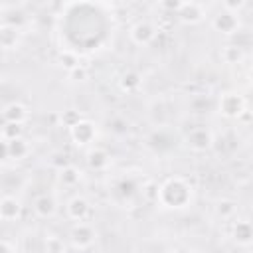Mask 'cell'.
I'll use <instances>...</instances> for the list:
<instances>
[{
  "mask_svg": "<svg viewBox=\"0 0 253 253\" xmlns=\"http://www.w3.org/2000/svg\"><path fill=\"white\" fill-rule=\"evenodd\" d=\"M192 198H194L192 186L184 178L176 176V178H168L158 186L156 204H160L166 210H184L192 204Z\"/></svg>",
  "mask_w": 253,
  "mask_h": 253,
  "instance_id": "obj_1",
  "label": "cell"
},
{
  "mask_svg": "<svg viewBox=\"0 0 253 253\" xmlns=\"http://www.w3.org/2000/svg\"><path fill=\"white\" fill-rule=\"evenodd\" d=\"M67 239H69V243H71L73 249L85 251V249H89L97 241V231H95V227L91 223L79 221V223H73V227L69 229Z\"/></svg>",
  "mask_w": 253,
  "mask_h": 253,
  "instance_id": "obj_2",
  "label": "cell"
},
{
  "mask_svg": "<svg viewBox=\"0 0 253 253\" xmlns=\"http://www.w3.org/2000/svg\"><path fill=\"white\" fill-rule=\"evenodd\" d=\"M184 142L192 152H206L213 146V134L206 126H194L186 132Z\"/></svg>",
  "mask_w": 253,
  "mask_h": 253,
  "instance_id": "obj_3",
  "label": "cell"
},
{
  "mask_svg": "<svg viewBox=\"0 0 253 253\" xmlns=\"http://www.w3.org/2000/svg\"><path fill=\"white\" fill-rule=\"evenodd\" d=\"M217 111L227 119H239L243 111H247V103L239 93H223L217 101Z\"/></svg>",
  "mask_w": 253,
  "mask_h": 253,
  "instance_id": "obj_4",
  "label": "cell"
},
{
  "mask_svg": "<svg viewBox=\"0 0 253 253\" xmlns=\"http://www.w3.org/2000/svg\"><path fill=\"white\" fill-rule=\"evenodd\" d=\"M65 215L71 221H75V223L87 221L89 215H91V204H89V200L85 196H81V194L71 196L67 200V204H65Z\"/></svg>",
  "mask_w": 253,
  "mask_h": 253,
  "instance_id": "obj_5",
  "label": "cell"
},
{
  "mask_svg": "<svg viewBox=\"0 0 253 253\" xmlns=\"http://www.w3.org/2000/svg\"><path fill=\"white\" fill-rule=\"evenodd\" d=\"M69 136L77 146H87L97 138V125L89 119H81L75 126L69 128Z\"/></svg>",
  "mask_w": 253,
  "mask_h": 253,
  "instance_id": "obj_6",
  "label": "cell"
},
{
  "mask_svg": "<svg viewBox=\"0 0 253 253\" xmlns=\"http://www.w3.org/2000/svg\"><path fill=\"white\" fill-rule=\"evenodd\" d=\"M156 34L158 30L148 22V20H138L136 24L130 26L128 30V40L134 43V45H148L156 40Z\"/></svg>",
  "mask_w": 253,
  "mask_h": 253,
  "instance_id": "obj_7",
  "label": "cell"
},
{
  "mask_svg": "<svg viewBox=\"0 0 253 253\" xmlns=\"http://www.w3.org/2000/svg\"><path fill=\"white\" fill-rule=\"evenodd\" d=\"M211 28L221 36H233L239 30V16L219 10L215 16H211Z\"/></svg>",
  "mask_w": 253,
  "mask_h": 253,
  "instance_id": "obj_8",
  "label": "cell"
},
{
  "mask_svg": "<svg viewBox=\"0 0 253 253\" xmlns=\"http://www.w3.org/2000/svg\"><path fill=\"white\" fill-rule=\"evenodd\" d=\"M32 210L40 219H51L57 213V202L51 194H40L32 202Z\"/></svg>",
  "mask_w": 253,
  "mask_h": 253,
  "instance_id": "obj_9",
  "label": "cell"
},
{
  "mask_svg": "<svg viewBox=\"0 0 253 253\" xmlns=\"http://www.w3.org/2000/svg\"><path fill=\"white\" fill-rule=\"evenodd\" d=\"M22 215V204L14 196L0 198V221H18Z\"/></svg>",
  "mask_w": 253,
  "mask_h": 253,
  "instance_id": "obj_10",
  "label": "cell"
},
{
  "mask_svg": "<svg viewBox=\"0 0 253 253\" xmlns=\"http://www.w3.org/2000/svg\"><path fill=\"white\" fill-rule=\"evenodd\" d=\"M176 16L180 18V22L190 24V26L192 24H200L206 18L204 8L200 4H196V2H182L180 8H178V12H176Z\"/></svg>",
  "mask_w": 253,
  "mask_h": 253,
  "instance_id": "obj_11",
  "label": "cell"
},
{
  "mask_svg": "<svg viewBox=\"0 0 253 253\" xmlns=\"http://www.w3.org/2000/svg\"><path fill=\"white\" fill-rule=\"evenodd\" d=\"M231 239L239 245V247H249L253 241V227L251 221L247 219H237L231 225Z\"/></svg>",
  "mask_w": 253,
  "mask_h": 253,
  "instance_id": "obj_12",
  "label": "cell"
},
{
  "mask_svg": "<svg viewBox=\"0 0 253 253\" xmlns=\"http://www.w3.org/2000/svg\"><path fill=\"white\" fill-rule=\"evenodd\" d=\"M85 160H87V166H89L91 170L103 172V170H107L109 164H111V154H109V150H105V148H101V146H93V148H89Z\"/></svg>",
  "mask_w": 253,
  "mask_h": 253,
  "instance_id": "obj_13",
  "label": "cell"
},
{
  "mask_svg": "<svg viewBox=\"0 0 253 253\" xmlns=\"http://www.w3.org/2000/svg\"><path fill=\"white\" fill-rule=\"evenodd\" d=\"M2 119L4 123H14V125H24L26 119H28V107L24 103H8L4 109H2Z\"/></svg>",
  "mask_w": 253,
  "mask_h": 253,
  "instance_id": "obj_14",
  "label": "cell"
},
{
  "mask_svg": "<svg viewBox=\"0 0 253 253\" xmlns=\"http://www.w3.org/2000/svg\"><path fill=\"white\" fill-rule=\"evenodd\" d=\"M20 43V30L8 24L0 26V47L2 49H16Z\"/></svg>",
  "mask_w": 253,
  "mask_h": 253,
  "instance_id": "obj_15",
  "label": "cell"
},
{
  "mask_svg": "<svg viewBox=\"0 0 253 253\" xmlns=\"http://www.w3.org/2000/svg\"><path fill=\"white\" fill-rule=\"evenodd\" d=\"M57 180L65 188H75L81 182V170L77 166H73V164H67L61 170H57Z\"/></svg>",
  "mask_w": 253,
  "mask_h": 253,
  "instance_id": "obj_16",
  "label": "cell"
},
{
  "mask_svg": "<svg viewBox=\"0 0 253 253\" xmlns=\"http://www.w3.org/2000/svg\"><path fill=\"white\" fill-rule=\"evenodd\" d=\"M140 81H142V77H140L138 71L126 69V71L121 75V79H119V87H121V91H125V93H134V91L140 87Z\"/></svg>",
  "mask_w": 253,
  "mask_h": 253,
  "instance_id": "obj_17",
  "label": "cell"
},
{
  "mask_svg": "<svg viewBox=\"0 0 253 253\" xmlns=\"http://www.w3.org/2000/svg\"><path fill=\"white\" fill-rule=\"evenodd\" d=\"M30 150L32 148H30V144L24 136L8 142V158H12V160H24L30 154Z\"/></svg>",
  "mask_w": 253,
  "mask_h": 253,
  "instance_id": "obj_18",
  "label": "cell"
},
{
  "mask_svg": "<svg viewBox=\"0 0 253 253\" xmlns=\"http://www.w3.org/2000/svg\"><path fill=\"white\" fill-rule=\"evenodd\" d=\"M235 213H237V202H233V200H229V198L217 200V204H215V215H217V217H221V219H231Z\"/></svg>",
  "mask_w": 253,
  "mask_h": 253,
  "instance_id": "obj_19",
  "label": "cell"
},
{
  "mask_svg": "<svg viewBox=\"0 0 253 253\" xmlns=\"http://www.w3.org/2000/svg\"><path fill=\"white\" fill-rule=\"evenodd\" d=\"M42 253H67V243L61 235H45Z\"/></svg>",
  "mask_w": 253,
  "mask_h": 253,
  "instance_id": "obj_20",
  "label": "cell"
},
{
  "mask_svg": "<svg viewBox=\"0 0 253 253\" xmlns=\"http://www.w3.org/2000/svg\"><path fill=\"white\" fill-rule=\"evenodd\" d=\"M57 63H59V67H63L65 71H71L73 67L81 65V63H79V55H77V51H73V49H61V51L57 53Z\"/></svg>",
  "mask_w": 253,
  "mask_h": 253,
  "instance_id": "obj_21",
  "label": "cell"
},
{
  "mask_svg": "<svg viewBox=\"0 0 253 253\" xmlns=\"http://www.w3.org/2000/svg\"><path fill=\"white\" fill-rule=\"evenodd\" d=\"M24 136V125H14V123H4L2 125V130H0V138L10 142V140H16V138H22Z\"/></svg>",
  "mask_w": 253,
  "mask_h": 253,
  "instance_id": "obj_22",
  "label": "cell"
},
{
  "mask_svg": "<svg viewBox=\"0 0 253 253\" xmlns=\"http://www.w3.org/2000/svg\"><path fill=\"white\" fill-rule=\"evenodd\" d=\"M219 55H221V59H223L225 63H239L241 57H243L239 45H223V49H221Z\"/></svg>",
  "mask_w": 253,
  "mask_h": 253,
  "instance_id": "obj_23",
  "label": "cell"
},
{
  "mask_svg": "<svg viewBox=\"0 0 253 253\" xmlns=\"http://www.w3.org/2000/svg\"><path fill=\"white\" fill-rule=\"evenodd\" d=\"M81 119H83V117H81V113H79V111H75V109L63 111V115H61V123H63V126H67V128L75 126Z\"/></svg>",
  "mask_w": 253,
  "mask_h": 253,
  "instance_id": "obj_24",
  "label": "cell"
},
{
  "mask_svg": "<svg viewBox=\"0 0 253 253\" xmlns=\"http://www.w3.org/2000/svg\"><path fill=\"white\" fill-rule=\"evenodd\" d=\"M69 73V79L71 81H87L89 79V71H87V67L81 63V65H77V67H73L71 71H67Z\"/></svg>",
  "mask_w": 253,
  "mask_h": 253,
  "instance_id": "obj_25",
  "label": "cell"
},
{
  "mask_svg": "<svg viewBox=\"0 0 253 253\" xmlns=\"http://www.w3.org/2000/svg\"><path fill=\"white\" fill-rule=\"evenodd\" d=\"M49 164H51L55 170H61L63 166H67V164H71V162L67 160V156H65L63 152H53V154L49 156Z\"/></svg>",
  "mask_w": 253,
  "mask_h": 253,
  "instance_id": "obj_26",
  "label": "cell"
},
{
  "mask_svg": "<svg viewBox=\"0 0 253 253\" xmlns=\"http://www.w3.org/2000/svg\"><path fill=\"white\" fill-rule=\"evenodd\" d=\"M142 196L148 200V202H156V196H158V184L156 182H148L142 186Z\"/></svg>",
  "mask_w": 253,
  "mask_h": 253,
  "instance_id": "obj_27",
  "label": "cell"
},
{
  "mask_svg": "<svg viewBox=\"0 0 253 253\" xmlns=\"http://www.w3.org/2000/svg\"><path fill=\"white\" fill-rule=\"evenodd\" d=\"M180 4H182V2H160V8H162V10H170L172 14H176L178 8H180Z\"/></svg>",
  "mask_w": 253,
  "mask_h": 253,
  "instance_id": "obj_28",
  "label": "cell"
},
{
  "mask_svg": "<svg viewBox=\"0 0 253 253\" xmlns=\"http://www.w3.org/2000/svg\"><path fill=\"white\" fill-rule=\"evenodd\" d=\"M8 160V142L0 138V162H6Z\"/></svg>",
  "mask_w": 253,
  "mask_h": 253,
  "instance_id": "obj_29",
  "label": "cell"
},
{
  "mask_svg": "<svg viewBox=\"0 0 253 253\" xmlns=\"http://www.w3.org/2000/svg\"><path fill=\"white\" fill-rule=\"evenodd\" d=\"M0 253H12L10 243H8V241H4V239H0Z\"/></svg>",
  "mask_w": 253,
  "mask_h": 253,
  "instance_id": "obj_30",
  "label": "cell"
},
{
  "mask_svg": "<svg viewBox=\"0 0 253 253\" xmlns=\"http://www.w3.org/2000/svg\"><path fill=\"white\" fill-rule=\"evenodd\" d=\"M2 85H4V79H2V75H0V89H2Z\"/></svg>",
  "mask_w": 253,
  "mask_h": 253,
  "instance_id": "obj_31",
  "label": "cell"
}]
</instances>
